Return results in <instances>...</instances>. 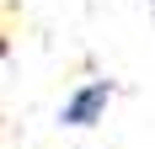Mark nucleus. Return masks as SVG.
I'll list each match as a JSON object with an SVG mask.
<instances>
[{
    "label": "nucleus",
    "instance_id": "obj_1",
    "mask_svg": "<svg viewBox=\"0 0 155 149\" xmlns=\"http://www.w3.org/2000/svg\"><path fill=\"white\" fill-rule=\"evenodd\" d=\"M107 101H112V80H86V85H75L70 96H64L59 122L64 128H96L102 112H107Z\"/></svg>",
    "mask_w": 155,
    "mask_h": 149
}]
</instances>
